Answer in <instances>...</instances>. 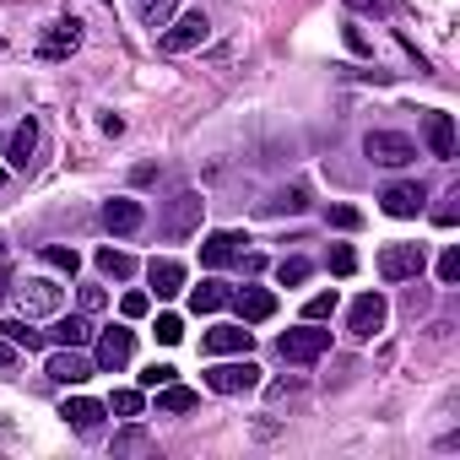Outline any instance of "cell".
<instances>
[{
	"mask_svg": "<svg viewBox=\"0 0 460 460\" xmlns=\"http://www.w3.org/2000/svg\"><path fill=\"white\" fill-rule=\"evenodd\" d=\"M277 352H282L288 363H314V358L331 352V331H320V320H309V325H298V331H282V336H277Z\"/></svg>",
	"mask_w": 460,
	"mask_h": 460,
	"instance_id": "1",
	"label": "cell"
},
{
	"mask_svg": "<svg viewBox=\"0 0 460 460\" xmlns=\"http://www.w3.org/2000/svg\"><path fill=\"white\" fill-rule=\"evenodd\" d=\"M363 152H368L379 168H406V163L417 157V141L401 136V130H368V136H363Z\"/></svg>",
	"mask_w": 460,
	"mask_h": 460,
	"instance_id": "2",
	"label": "cell"
},
{
	"mask_svg": "<svg viewBox=\"0 0 460 460\" xmlns=\"http://www.w3.org/2000/svg\"><path fill=\"white\" fill-rule=\"evenodd\" d=\"M422 266H428L422 244H385V255H379V277L385 282H417Z\"/></svg>",
	"mask_w": 460,
	"mask_h": 460,
	"instance_id": "3",
	"label": "cell"
},
{
	"mask_svg": "<svg viewBox=\"0 0 460 460\" xmlns=\"http://www.w3.org/2000/svg\"><path fill=\"white\" fill-rule=\"evenodd\" d=\"M385 314H390L385 293H363V298L352 304V314H347V336H352V341H374V336L385 331Z\"/></svg>",
	"mask_w": 460,
	"mask_h": 460,
	"instance_id": "4",
	"label": "cell"
},
{
	"mask_svg": "<svg viewBox=\"0 0 460 460\" xmlns=\"http://www.w3.org/2000/svg\"><path fill=\"white\" fill-rule=\"evenodd\" d=\"M206 385L217 390V395H244V390H255L261 385V368L244 358V363H217V368H206Z\"/></svg>",
	"mask_w": 460,
	"mask_h": 460,
	"instance_id": "5",
	"label": "cell"
},
{
	"mask_svg": "<svg viewBox=\"0 0 460 460\" xmlns=\"http://www.w3.org/2000/svg\"><path fill=\"white\" fill-rule=\"evenodd\" d=\"M76 49H82V22H76V17L49 22L44 39H39V60H71Z\"/></svg>",
	"mask_w": 460,
	"mask_h": 460,
	"instance_id": "6",
	"label": "cell"
},
{
	"mask_svg": "<svg viewBox=\"0 0 460 460\" xmlns=\"http://www.w3.org/2000/svg\"><path fill=\"white\" fill-rule=\"evenodd\" d=\"M206 33H211L206 12H184V17L163 33V49H168V55H190V49H200V44H206Z\"/></svg>",
	"mask_w": 460,
	"mask_h": 460,
	"instance_id": "7",
	"label": "cell"
},
{
	"mask_svg": "<svg viewBox=\"0 0 460 460\" xmlns=\"http://www.w3.org/2000/svg\"><path fill=\"white\" fill-rule=\"evenodd\" d=\"M130 352H136V331H125V325H109V331L98 336V368L119 374V368L130 363Z\"/></svg>",
	"mask_w": 460,
	"mask_h": 460,
	"instance_id": "8",
	"label": "cell"
},
{
	"mask_svg": "<svg viewBox=\"0 0 460 460\" xmlns=\"http://www.w3.org/2000/svg\"><path fill=\"white\" fill-rule=\"evenodd\" d=\"M244 244L250 239H239V234H206L200 239V266H211V271L234 266V261H244Z\"/></svg>",
	"mask_w": 460,
	"mask_h": 460,
	"instance_id": "9",
	"label": "cell"
},
{
	"mask_svg": "<svg viewBox=\"0 0 460 460\" xmlns=\"http://www.w3.org/2000/svg\"><path fill=\"white\" fill-rule=\"evenodd\" d=\"M17 298H22V309H28V314H55V309H60V298H66V288H55L49 277H28V282L17 288Z\"/></svg>",
	"mask_w": 460,
	"mask_h": 460,
	"instance_id": "10",
	"label": "cell"
},
{
	"mask_svg": "<svg viewBox=\"0 0 460 460\" xmlns=\"http://www.w3.org/2000/svg\"><path fill=\"white\" fill-rule=\"evenodd\" d=\"M227 304L239 309V320H244V325H266V320L277 314V293H266V288H244V293L227 298Z\"/></svg>",
	"mask_w": 460,
	"mask_h": 460,
	"instance_id": "11",
	"label": "cell"
},
{
	"mask_svg": "<svg viewBox=\"0 0 460 460\" xmlns=\"http://www.w3.org/2000/svg\"><path fill=\"white\" fill-rule=\"evenodd\" d=\"M141 222H146L141 200H130V195H114V200H103V227H109V234H136Z\"/></svg>",
	"mask_w": 460,
	"mask_h": 460,
	"instance_id": "12",
	"label": "cell"
},
{
	"mask_svg": "<svg viewBox=\"0 0 460 460\" xmlns=\"http://www.w3.org/2000/svg\"><path fill=\"white\" fill-rule=\"evenodd\" d=\"M250 341H255V336H250L244 325H217V331L200 336V352H206V358H227V352H250Z\"/></svg>",
	"mask_w": 460,
	"mask_h": 460,
	"instance_id": "13",
	"label": "cell"
},
{
	"mask_svg": "<svg viewBox=\"0 0 460 460\" xmlns=\"http://www.w3.org/2000/svg\"><path fill=\"white\" fill-rule=\"evenodd\" d=\"M49 379L55 385H87L93 379V363L76 358V347H60V352H49Z\"/></svg>",
	"mask_w": 460,
	"mask_h": 460,
	"instance_id": "14",
	"label": "cell"
},
{
	"mask_svg": "<svg viewBox=\"0 0 460 460\" xmlns=\"http://www.w3.org/2000/svg\"><path fill=\"white\" fill-rule=\"evenodd\" d=\"M195 222H200V195H195V190H184V195L173 200L168 222H163V234H168V239H184V234H195Z\"/></svg>",
	"mask_w": 460,
	"mask_h": 460,
	"instance_id": "15",
	"label": "cell"
},
{
	"mask_svg": "<svg viewBox=\"0 0 460 460\" xmlns=\"http://www.w3.org/2000/svg\"><path fill=\"white\" fill-rule=\"evenodd\" d=\"M60 417H66L76 433H98V422L109 417V406H103V401H87V395H71V401L60 406Z\"/></svg>",
	"mask_w": 460,
	"mask_h": 460,
	"instance_id": "16",
	"label": "cell"
},
{
	"mask_svg": "<svg viewBox=\"0 0 460 460\" xmlns=\"http://www.w3.org/2000/svg\"><path fill=\"white\" fill-rule=\"evenodd\" d=\"M379 200H385V211H390V217H417V211H422V200H428V190H422V184H390Z\"/></svg>",
	"mask_w": 460,
	"mask_h": 460,
	"instance_id": "17",
	"label": "cell"
},
{
	"mask_svg": "<svg viewBox=\"0 0 460 460\" xmlns=\"http://www.w3.org/2000/svg\"><path fill=\"white\" fill-rule=\"evenodd\" d=\"M146 282L157 288V298H173V293H184V266L163 255V261H152V266H146Z\"/></svg>",
	"mask_w": 460,
	"mask_h": 460,
	"instance_id": "18",
	"label": "cell"
},
{
	"mask_svg": "<svg viewBox=\"0 0 460 460\" xmlns=\"http://www.w3.org/2000/svg\"><path fill=\"white\" fill-rule=\"evenodd\" d=\"M428 146H433V157H438V163H449V157H455V119H449V114H438V109L428 114Z\"/></svg>",
	"mask_w": 460,
	"mask_h": 460,
	"instance_id": "19",
	"label": "cell"
},
{
	"mask_svg": "<svg viewBox=\"0 0 460 460\" xmlns=\"http://www.w3.org/2000/svg\"><path fill=\"white\" fill-rule=\"evenodd\" d=\"M33 152H39V125H33V119H22V125L12 130V141H6V157H12V168H28V163H33Z\"/></svg>",
	"mask_w": 460,
	"mask_h": 460,
	"instance_id": "20",
	"label": "cell"
},
{
	"mask_svg": "<svg viewBox=\"0 0 460 460\" xmlns=\"http://www.w3.org/2000/svg\"><path fill=\"white\" fill-rule=\"evenodd\" d=\"M49 341H55V347H87V341H93V320H87V314H66V320H55Z\"/></svg>",
	"mask_w": 460,
	"mask_h": 460,
	"instance_id": "21",
	"label": "cell"
},
{
	"mask_svg": "<svg viewBox=\"0 0 460 460\" xmlns=\"http://www.w3.org/2000/svg\"><path fill=\"white\" fill-rule=\"evenodd\" d=\"M195 406H200V395H195V390H184L179 379L157 390V411H168V417H179V411H195Z\"/></svg>",
	"mask_w": 460,
	"mask_h": 460,
	"instance_id": "22",
	"label": "cell"
},
{
	"mask_svg": "<svg viewBox=\"0 0 460 460\" xmlns=\"http://www.w3.org/2000/svg\"><path fill=\"white\" fill-rule=\"evenodd\" d=\"M227 298H234V293H227L222 282H200V288L190 293V309H195V314H217V309H227Z\"/></svg>",
	"mask_w": 460,
	"mask_h": 460,
	"instance_id": "23",
	"label": "cell"
},
{
	"mask_svg": "<svg viewBox=\"0 0 460 460\" xmlns=\"http://www.w3.org/2000/svg\"><path fill=\"white\" fill-rule=\"evenodd\" d=\"M98 271H103V277H114V282H125V277H136V261H130L125 250L103 244V250H98Z\"/></svg>",
	"mask_w": 460,
	"mask_h": 460,
	"instance_id": "24",
	"label": "cell"
},
{
	"mask_svg": "<svg viewBox=\"0 0 460 460\" xmlns=\"http://www.w3.org/2000/svg\"><path fill=\"white\" fill-rule=\"evenodd\" d=\"M136 12H141V22L157 33V28H168L173 22V12H179V0H136Z\"/></svg>",
	"mask_w": 460,
	"mask_h": 460,
	"instance_id": "25",
	"label": "cell"
},
{
	"mask_svg": "<svg viewBox=\"0 0 460 460\" xmlns=\"http://www.w3.org/2000/svg\"><path fill=\"white\" fill-rule=\"evenodd\" d=\"M0 336H6L12 347H28V352H33V347H44V331H33L28 320H0Z\"/></svg>",
	"mask_w": 460,
	"mask_h": 460,
	"instance_id": "26",
	"label": "cell"
},
{
	"mask_svg": "<svg viewBox=\"0 0 460 460\" xmlns=\"http://www.w3.org/2000/svg\"><path fill=\"white\" fill-rule=\"evenodd\" d=\"M44 261H49L55 271H66V277H76V271H82V255H76V250H66V244H44Z\"/></svg>",
	"mask_w": 460,
	"mask_h": 460,
	"instance_id": "27",
	"label": "cell"
},
{
	"mask_svg": "<svg viewBox=\"0 0 460 460\" xmlns=\"http://www.w3.org/2000/svg\"><path fill=\"white\" fill-rule=\"evenodd\" d=\"M277 282H282V288L309 282V261H298V255H293V261H282V266H277Z\"/></svg>",
	"mask_w": 460,
	"mask_h": 460,
	"instance_id": "28",
	"label": "cell"
},
{
	"mask_svg": "<svg viewBox=\"0 0 460 460\" xmlns=\"http://www.w3.org/2000/svg\"><path fill=\"white\" fill-rule=\"evenodd\" d=\"M336 314V288L331 293H314L309 304H304V320H331Z\"/></svg>",
	"mask_w": 460,
	"mask_h": 460,
	"instance_id": "29",
	"label": "cell"
},
{
	"mask_svg": "<svg viewBox=\"0 0 460 460\" xmlns=\"http://www.w3.org/2000/svg\"><path fill=\"white\" fill-rule=\"evenodd\" d=\"M173 379H179L173 363H152V368L141 374V390H163V385H173Z\"/></svg>",
	"mask_w": 460,
	"mask_h": 460,
	"instance_id": "30",
	"label": "cell"
},
{
	"mask_svg": "<svg viewBox=\"0 0 460 460\" xmlns=\"http://www.w3.org/2000/svg\"><path fill=\"white\" fill-rule=\"evenodd\" d=\"M109 411H114V417H141V390H114Z\"/></svg>",
	"mask_w": 460,
	"mask_h": 460,
	"instance_id": "31",
	"label": "cell"
},
{
	"mask_svg": "<svg viewBox=\"0 0 460 460\" xmlns=\"http://www.w3.org/2000/svg\"><path fill=\"white\" fill-rule=\"evenodd\" d=\"M325 222H331V227H347V234H352V227H363V211H358V206H331Z\"/></svg>",
	"mask_w": 460,
	"mask_h": 460,
	"instance_id": "32",
	"label": "cell"
},
{
	"mask_svg": "<svg viewBox=\"0 0 460 460\" xmlns=\"http://www.w3.org/2000/svg\"><path fill=\"white\" fill-rule=\"evenodd\" d=\"M157 341H163V347L184 341V320H179V314H157Z\"/></svg>",
	"mask_w": 460,
	"mask_h": 460,
	"instance_id": "33",
	"label": "cell"
},
{
	"mask_svg": "<svg viewBox=\"0 0 460 460\" xmlns=\"http://www.w3.org/2000/svg\"><path fill=\"white\" fill-rule=\"evenodd\" d=\"M331 271H336V277H352V271H358V255H352L347 244H336V250H331Z\"/></svg>",
	"mask_w": 460,
	"mask_h": 460,
	"instance_id": "34",
	"label": "cell"
},
{
	"mask_svg": "<svg viewBox=\"0 0 460 460\" xmlns=\"http://www.w3.org/2000/svg\"><path fill=\"white\" fill-rule=\"evenodd\" d=\"M438 282H444V288L460 282V250H444V261H438Z\"/></svg>",
	"mask_w": 460,
	"mask_h": 460,
	"instance_id": "35",
	"label": "cell"
},
{
	"mask_svg": "<svg viewBox=\"0 0 460 460\" xmlns=\"http://www.w3.org/2000/svg\"><path fill=\"white\" fill-rule=\"evenodd\" d=\"M146 309H152V298H146V293H125V298H119V314H125V320H141Z\"/></svg>",
	"mask_w": 460,
	"mask_h": 460,
	"instance_id": "36",
	"label": "cell"
},
{
	"mask_svg": "<svg viewBox=\"0 0 460 460\" xmlns=\"http://www.w3.org/2000/svg\"><path fill=\"white\" fill-rule=\"evenodd\" d=\"M98 309H109V293L103 288H82V314H98Z\"/></svg>",
	"mask_w": 460,
	"mask_h": 460,
	"instance_id": "37",
	"label": "cell"
},
{
	"mask_svg": "<svg viewBox=\"0 0 460 460\" xmlns=\"http://www.w3.org/2000/svg\"><path fill=\"white\" fill-rule=\"evenodd\" d=\"M282 206H288V211H304V190H288V195L271 200V211H282Z\"/></svg>",
	"mask_w": 460,
	"mask_h": 460,
	"instance_id": "38",
	"label": "cell"
},
{
	"mask_svg": "<svg viewBox=\"0 0 460 460\" xmlns=\"http://www.w3.org/2000/svg\"><path fill=\"white\" fill-rule=\"evenodd\" d=\"M114 449H146V433H141V428H130V433H119V438H114Z\"/></svg>",
	"mask_w": 460,
	"mask_h": 460,
	"instance_id": "39",
	"label": "cell"
},
{
	"mask_svg": "<svg viewBox=\"0 0 460 460\" xmlns=\"http://www.w3.org/2000/svg\"><path fill=\"white\" fill-rule=\"evenodd\" d=\"M12 368H17V347L0 336V374H12Z\"/></svg>",
	"mask_w": 460,
	"mask_h": 460,
	"instance_id": "40",
	"label": "cell"
},
{
	"mask_svg": "<svg viewBox=\"0 0 460 460\" xmlns=\"http://www.w3.org/2000/svg\"><path fill=\"white\" fill-rule=\"evenodd\" d=\"M352 12H368V17H385V0H347Z\"/></svg>",
	"mask_w": 460,
	"mask_h": 460,
	"instance_id": "41",
	"label": "cell"
},
{
	"mask_svg": "<svg viewBox=\"0 0 460 460\" xmlns=\"http://www.w3.org/2000/svg\"><path fill=\"white\" fill-rule=\"evenodd\" d=\"M0 184H6V168H0Z\"/></svg>",
	"mask_w": 460,
	"mask_h": 460,
	"instance_id": "42",
	"label": "cell"
},
{
	"mask_svg": "<svg viewBox=\"0 0 460 460\" xmlns=\"http://www.w3.org/2000/svg\"><path fill=\"white\" fill-rule=\"evenodd\" d=\"M0 255H6V244H0Z\"/></svg>",
	"mask_w": 460,
	"mask_h": 460,
	"instance_id": "43",
	"label": "cell"
}]
</instances>
